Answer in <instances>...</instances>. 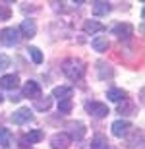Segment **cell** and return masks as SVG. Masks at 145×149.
I'll return each instance as SVG.
<instances>
[{"mask_svg": "<svg viewBox=\"0 0 145 149\" xmlns=\"http://www.w3.org/2000/svg\"><path fill=\"white\" fill-rule=\"evenodd\" d=\"M112 35H116L118 39H128L134 35V27L130 23H116L112 27Z\"/></svg>", "mask_w": 145, "mask_h": 149, "instance_id": "cell-10", "label": "cell"}, {"mask_svg": "<svg viewBox=\"0 0 145 149\" xmlns=\"http://www.w3.org/2000/svg\"><path fill=\"white\" fill-rule=\"evenodd\" d=\"M72 143L70 139V134H64V132H58L50 138V147L52 149H68Z\"/></svg>", "mask_w": 145, "mask_h": 149, "instance_id": "cell-4", "label": "cell"}, {"mask_svg": "<svg viewBox=\"0 0 145 149\" xmlns=\"http://www.w3.org/2000/svg\"><path fill=\"white\" fill-rule=\"evenodd\" d=\"M35 109H39V111H49V109H50V99L37 101V103H35Z\"/></svg>", "mask_w": 145, "mask_h": 149, "instance_id": "cell-25", "label": "cell"}, {"mask_svg": "<svg viewBox=\"0 0 145 149\" xmlns=\"http://www.w3.org/2000/svg\"><path fill=\"white\" fill-rule=\"evenodd\" d=\"M10 66V58L6 54H0V70H4V68Z\"/></svg>", "mask_w": 145, "mask_h": 149, "instance_id": "cell-26", "label": "cell"}, {"mask_svg": "<svg viewBox=\"0 0 145 149\" xmlns=\"http://www.w3.org/2000/svg\"><path fill=\"white\" fill-rule=\"evenodd\" d=\"M83 31L87 35H95V33H101V31H105V25L99 22H93V19H87L83 23Z\"/></svg>", "mask_w": 145, "mask_h": 149, "instance_id": "cell-12", "label": "cell"}, {"mask_svg": "<svg viewBox=\"0 0 145 149\" xmlns=\"http://www.w3.org/2000/svg\"><path fill=\"white\" fill-rule=\"evenodd\" d=\"M0 41H2V45H6V47H16L17 43H19V33H17L16 27H6L0 31Z\"/></svg>", "mask_w": 145, "mask_h": 149, "instance_id": "cell-3", "label": "cell"}, {"mask_svg": "<svg viewBox=\"0 0 145 149\" xmlns=\"http://www.w3.org/2000/svg\"><path fill=\"white\" fill-rule=\"evenodd\" d=\"M70 128H72V136H70V139H83V136H85L83 122H74V124H70Z\"/></svg>", "mask_w": 145, "mask_h": 149, "instance_id": "cell-14", "label": "cell"}, {"mask_svg": "<svg viewBox=\"0 0 145 149\" xmlns=\"http://www.w3.org/2000/svg\"><path fill=\"white\" fill-rule=\"evenodd\" d=\"M134 105H130V103H126V99L122 101V105L118 107V112H122V114H134Z\"/></svg>", "mask_w": 145, "mask_h": 149, "instance_id": "cell-23", "label": "cell"}, {"mask_svg": "<svg viewBox=\"0 0 145 149\" xmlns=\"http://www.w3.org/2000/svg\"><path fill=\"white\" fill-rule=\"evenodd\" d=\"M17 85H19V77H17L16 74H6V76L0 77V87L2 89H10V91H14Z\"/></svg>", "mask_w": 145, "mask_h": 149, "instance_id": "cell-11", "label": "cell"}, {"mask_svg": "<svg viewBox=\"0 0 145 149\" xmlns=\"http://www.w3.org/2000/svg\"><path fill=\"white\" fill-rule=\"evenodd\" d=\"M141 138H143V132H141V130H139V132H137V130H134V136L126 139V145H128V147H135V145L141 141Z\"/></svg>", "mask_w": 145, "mask_h": 149, "instance_id": "cell-20", "label": "cell"}, {"mask_svg": "<svg viewBox=\"0 0 145 149\" xmlns=\"http://www.w3.org/2000/svg\"><path fill=\"white\" fill-rule=\"evenodd\" d=\"M33 120V112L29 111V109H19L12 114V122L17 124V126H22V124H27V122Z\"/></svg>", "mask_w": 145, "mask_h": 149, "instance_id": "cell-8", "label": "cell"}, {"mask_svg": "<svg viewBox=\"0 0 145 149\" xmlns=\"http://www.w3.org/2000/svg\"><path fill=\"white\" fill-rule=\"evenodd\" d=\"M91 149H108V141L103 134H97L93 141H91Z\"/></svg>", "mask_w": 145, "mask_h": 149, "instance_id": "cell-17", "label": "cell"}, {"mask_svg": "<svg viewBox=\"0 0 145 149\" xmlns=\"http://www.w3.org/2000/svg\"><path fill=\"white\" fill-rule=\"evenodd\" d=\"M106 97L110 101H114V103H118V101L126 99V91H124V89H118V87H112V89L106 91Z\"/></svg>", "mask_w": 145, "mask_h": 149, "instance_id": "cell-16", "label": "cell"}, {"mask_svg": "<svg viewBox=\"0 0 145 149\" xmlns=\"http://www.w3.org/2000/svg\"><path fill=\"white\" fill-rule=\"evenodd\" d=\"M27 50H29V54H31L35 64H41V62H43V54H41V50L37 49V47H29Z\"/></svg>", "mask_w": 145, "mask_h": 149, "instance_id": "cell-22", "label": "cell"}, {"mask_svg": "<svg viewBox=\"0 0 145 149\" xmlns=\"http://www.w3.org/2000/svg\"><path fill=\"white\" fill-rule=\"evenodd\" d=\"M91 45H93V49H95L97 52H106L108 47H110V43L106 41V37H95Z\"/></svg>", "mask_w": 145, "mask_h": 149, "instance_id": "cell-15", "label": "cell"}, {"mask_svg": "<svg viewBox=\"0 0 145 149\" xmlns=\"http://www.w3.org/2000/svg\"><path fill=\"white\" fill-rule=\"evenodd\" d=\"M12 143V132L6 128H0V147H8Z\"/></svg>", "mask_w": 145, "mask_h": 149, "instance_id": "cell-19", "label": "cell"}, {"mask_svg": "<svg viewBox=\"0 0 145 149\" xmlns=\"http://www.w3.org/2000/svg\"><path fill=\"white\" fill-rule=\"evenodd\" d=\"M110 12V4L108 2H95V6H93V14L95 16H106Z\"/></svg>", "mask_w": 145, "mask_h": 149, "instance_id": "cell-18", "label": "cell"}, {"mask_svg": "<svg viewBox=\"0 0 145 149\" xmlns=\"http://www.w3.org/2000/svg\"><path fill=\"white\" fill-rule=\"evenodd\" d=\"M85 111L89 112L91 116H95V118H105L108 114V107L105 103H99V101H89V103H85Z\"/></svg>", "mask_w": 145, "mask_h": 149, "instance_id": "cell-2", "label": "cell"}, {"mask_svg": "<svg viewBox=\"0 0 145 149\" xmlns=\"http://www.w3.org/2000/svg\"><path fill=\"white\" fill-rule=\"evenodd\" d=\"M22 97H27V99H39L41 97V85L37 81H33V79H29V81L23 85Z\"/></svg>", "mask_w": 145, "mask_h": 149, "instance_id": "cell-5", "label": "cell"}, {"mask_svg": "<svg viewBox=\"0 0 145 149\" xmlns=\"http://www.w3.org/2000/svg\"><path fill=\"white\" fill-rule=\"evenodd\" d=\"M62 72L66 74L70 79H81L85 74V64L78 58H68L62 64Z\"/></svg>", "mask_w": 145, "mask_h": 149, "instance_id": "cell-1", "label": "cell"}, {"mask_svg": "<svg viewBox=\"0 0 145 149\" xmlns=\"http://www.w3.org/2000/svg\"><path fill=\"white\" fill-rule=\"evenodd\" d=\"M43 138H45V134L41 132V130H31L25 136H22L19 143H22V147H29V145H33V143H39Z\"/></svg>", "mask_w": 145, "mask_h": 149, "instance_id": "cell-6", "label": "cell"}, {"mask_svg": "<svg viewBox=\"0 0 145 149\" xmlns=\"http://www.w3.org/2000/svg\"><path fill=\"white\" fill-rule=\"evenodd\" d=\"M0 103H2V95H0Z\"/></svg>", "mask_w": 145, "mask_h": 149, "instance_id": "cell-27", "label": "cell"}, {"mask_svg": "<svg viewBox=\"0 0 145 149\" xmlns=\"http://www.w3.org/2000/svg\"><path fill=\"white\" fill-rule=\"evenodd\" d=\"M12 17V10L8 6H0V22H6Z\"/></svg>", "mask_w": 145, "mask_h": 149, "instance_id": "cell-24", "label": "cell"}, {"mask_svg": "<svg viewBox=\"0 0 145 149\" xmlns=\"http://www.w3.org/2000/svg\"><path fill=\"white\" fill-rule=\"evenodd\" d=\"M72 109H74L72 99H64V101H60V103H58V112H62V114H68Z\"/></svg>", "mask_w": 145, "mask_h": 149, "instance_id": "cell-21", "label": "cell"}, {"mask_svg": "<svg viewBox=\"0 0 145 149\" xmlns=\"http://www.w3.org/2000/svg\"><path fill=\"white\" fill-rule=\"evenodd\" d=\"M130 130H132V124L128 120H114L112 122V136H116V138H126Z\"/></svg>", "mask_w": 145, "mask_h": 149, "instance_id": "cell-7", "label": "cell"}, {"mask_svg": "<svg viewBox=\"0 0 145 149\" xmlns=\"http://www.w3.org/2000/svg\"><path fill=\"white\" fill-rule=\"evenodd\" d=\"M17 33H22L19 37H35V33H37V25H35L33 19H23L22 25H19V29H17Z\"/></svg>", "mask_w": 145, "mask_h": 149, "instance_id": "cell-9", "label": "cell"}, {"mask_svg": "<svg viewBox=\"0 0 145 149\" xmlns=\"http://www.w3.org/2000/svg\"><path fill=\"white\" fill-rule=\"evenodd\" d=\"M52 97H56L58 101L70 99V97H72V87H66V85H60V87H54V89H52Z\"/></svg>", "mask_w": 145, "mask_h": 149, "instance_id": "cell-13", "label": "cell"}]
</instances>
